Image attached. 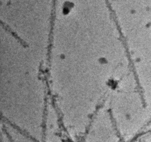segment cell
<instances>
[{
	"label": "cell",
	"mask_w": 151,
	"mask_h": 142,
	"mask_svg": "<svg viewBox=\"0 0 151 142\" xmlns=\"http://www.w3.org/2000/svg\"><path fill=\"white\" fill-rule=\"evenodd\" d=\"M45 142H64L57 119L49 120L45 124Z\"/></svg>",
	"instance_id": "obj_1"
},
{
	"label": "cell",
	"mask_w": 151,
	"mask_h": 142,
	"mask_svg": "<svg viewBox=\"0 0 151 142\" xmlns=\"http://www.w3.org/2000/svg\"><path fill=\"white\" fill-rule=\"evenodd\" d=\"M4 131L12 142H37L30 136H27L21 131L9 123L4 126Z\"/></svg>",
	"instance_id": "obj_2"
},
{
	"label": "cell",
	"mask_w": 151,
	"mask_h": 142,
	"mask_svg": "<svg viewBox=\"0 0 151 142\" xmlns=\"http://www.w3.org/2000/svg\"><path fill=\"white\" fill-rule=\"evenodd\" d=\"M1 142H12L5 131L3 130L1 133Z\"/></svg>",
	"instance_id": "obj_3"
}]
</instances>
